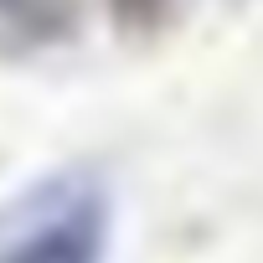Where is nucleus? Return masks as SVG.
I'll return each instance as SVG.
<instances>
[{
    "instance_id": "3",
    "label": "nucleus",
    "mask_w": 263,
    "mask_h": 263,
    "mask_svg": "<svg viewBox=\"0 0 263 263\" xmlns=\"http://www.w3.org/2000/svg\"><path fill=\"white\" fill-rule=\"evenodd\" d=\"M103 6H108V16H114L119 31H155L171 16L176 0H103Z\"/></svg>"
},
{
    "instance_id": "2",
    "label": "nucleus",
    "mask_w": 263,
    "mask_h": 263,
    "mask_svg": "<svg viewBox=\"0 0 263 263\" xmlns=\"http://www.w3.org/2000/svg\"><path fill=\"white\" fill-rule=\"evenodd\" d=\"M78 21V0H0V26L31 42H57Z\"/></svg>"
},
{
    "instance_id": "1",
    "label": "nucleus",
    "mask_w": 263,
    "mask_h": 263,
    "mask_svg": "<svg viewBox=\"0 0 263 263\" xmlns=\"http://www.w3.org/2000/svg\"><path fill=\"white\" fill-rule=\"evenodd\" d=\"M114 196L98 171H57L0 201V263H108Z\"/></svg>"
}]
</instances>
